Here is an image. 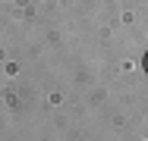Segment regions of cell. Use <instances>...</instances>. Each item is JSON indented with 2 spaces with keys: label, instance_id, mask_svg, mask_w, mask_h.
Here are the masks:
<instances>
[{
  "label": "cell",
  "instance_id": "1",
  "mask_svg": "<svg viewBox=\"0 0 148 141\" xmlns=\"http://www.w3.org/2000/svg\"><path fill=\"white\" fill-rule=\"evenodd\" d=\"M145 69H148V54H145Z\"/></svg>",
  "mask_w": 148,
  "mask_h": 141
}]
</instances>
